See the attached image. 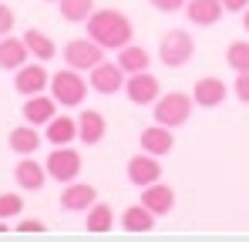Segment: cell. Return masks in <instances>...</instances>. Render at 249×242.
I'll list each match as a JSON object with an SVG mask.
<instances>
[{
    "label": "cell",
    "mask_w": 249,
    "mask_h": 242,
    "mask_svg": "<svg viewBox=\"0 0 249 242\" xmlns=\"http://www.w3.org/2000/svg\"><path fill=\"white\" fill-rule=\"evenodd\" d=\"M84 27H88V37L98 40L105 51H122L124 44H131V34H135L131 20L124 17L122 10H115V7L94 10V14L84 20Z\"/></svg>",
    "instance_id": "6da1fadb"
},
{
    "label": "cell",
    "mask_w": 249,
    "mask_h": 242,
    "mask_svg": "<svg viewBox=\"0 0 249 242\" xmlns=\"http://www.w3.org/2000/svg\"><path fill=\"white\" fill-rule=\"evenodd\" d=\"M155 111V121L165 124V128H182L185 121L192 118V108H196V98L192 94H182V91H168V94H159V101L152 104Z\"/></svg>",
    "instance_id": "7a4b0ae2"
},
{
    "label": "cell",
    "mask_w": 249,
    "mask_h": 242,
    "mask_svg": "<svg viewBox=\"0 0 249 242\" xmlns=\"http://www.w3.org/2000/svg\"><path fill=\"white\" fill-rule=\"evenodd\" d=\"M51 94H54L57 104H64V108H78V104L84 101V94H88V81L81 78V71L64 68V71H57V74L51 78Z\"/></svg>",
    "instance_id": "3957f363"
},
{
    "label": "cell",
    "mask_w": 249,
    "mask_h": 242,
    "mask_svg": "<svg viewBox=\"0 0 249 242\" xmlns=\"http://www.w3.org/2000/svg\"><path fill=\"white\" fill-rule=\"evenodd\" d=\"M44 168H47V175H51L54 182H61V185L78 182V175H81V155H78L74 148H68V145H54L51 155H47V161H44Z\"/></svg>",
    "instance_id": "277c9868"
},
{
    "label": "cell",
    "mask_w": 249,
    "mask_h": 242,
    "mask_svg": "<svg viewBox=\"0 0 249 242\" xmlns=\"http://www.w3.org/2000/svg\"><path fill=\"white\" fill-rule=\"evenodd\" d=\"M192 54H196V40L189 37V31H178V27L168 31L159 44V57L165 68H185L192 61Z\"/></svg>",
    "instance_id": "5b68a950"
},
{
    "label": "cell",
    "mask_w": 249,
    "mask_h": 242,
    "mask_svg": "<svg viewBox=\"0 0 249 242\" xmlns=\"http://www.w3.org/2000/svg\"><path fill=\"white\" fill-rule=\"evenodd\" d=\"M105 61V47L91 37H74L64 44V64L74 71H91L94 64Z\"/></svg>",
    "instance_id": "8992f818"
},
{
    "label": "cell",
    "mask_w": 249,
    "mask_h": 242,
    "mask_svg": "<svg viewBox=\"0 0 249 242\" xmlns=\"http://www.w3.org/2000/svg\"><path fill=\"white\" fill-rule=\"evenodd\" d=\"M124 94H128L131 104H155L159 94H162V84H159L155 74L138 71V74H128V81H124Z\"/></svg>",
    "instance_id": "52a82bcc"
},
{
    "label": "cell",
    "mask_w": 249,
    "mask_h": 242,
    "mask_svg": "<svg viewBox=\"0 0 249 242\" xmlns=\"http://www.w3.org/2000/svg\"><path fill=\"white\" fill-rule=\"evenodd\" d=\"M128 182L138 185V189H145L152 182H162V161H159V155H148V152L131 155L128 158Z\"/></svg>",
    "instance_id": "ba28073f"
},
{
    "label": "cell",
    "mask_w": 249,
    "mask_h": 242,
    "mask_svg": "<svg viewBox=\"0 0 249 242\" xmlns=\"http://www.w3.org/2000/svg\"><path fill=\"white\" fill-rule=\"evenodd\" d=\"M124 81L128 78H124V68L118 64V61H115V64L101 61V64L91 68V81H88V84H91L98 94H118V91L124 87Z\"/></svg>",
    "instance_id": "9c48e42d"
},
{
    "label": "cell",
    "mask_w": 249,
    "mask_h": 242,
    "mask_svg": "<svg viewBox=\"0 0 249 242\" xmlns=\"http://www.w3.org/2000/svg\"><path fill=\"white\" fill-rule=\"evenodd\" d=\"M14 87L20 94H44V87H51V74L44 68V61H34V64H24L17 68V78H14Z\"/></svg>",
    "instance_id": "30bf717a"
},
{
    "label": "cell",
    "mask_w": 249,
    "mask_h": 242,
    "mask_svg": "<svg viewBox=\"0 0 249 242\" xmlns=\"http://www.w3.org/2000/svg\"><path fill=\"white\" fill-rule=\"evenodd\" d=\"M14 178H17V185H20L24 192H41L44 182H47L51 175H47V168H44L41 161H34L31 155H20L17 168H14Z\"/></svg>",
    "instance_id": "8fae6325"
},
{
    "label": "cell",
    "mask_w": 249,
    "mask_h": 242,
    "mask_svg": "<svg viewBox=\"0 0 249 242\" xmlns=\"http://www.w3.org/2000/svg\"><path fill=\"white\" fill-rule=\"evenodd\" d=\"M94 202H98V189L88 185V182H68L64 192H61V205L68 212H88Z\"/></svg>",
    "instance_id": "7c38bea8"
},
{
    "label": "cell",
    "mask_w": 249,
    "mask_h": 242,
    "mask_svg": "<svg viewBox=\"0 0 249 242\" xmlns=\"http://www.w3.org/2000/svg\"><path fill=\"white\" fill-rule=\"evenodd\" d=\"M142 152H148V155H159V158H165L168 152L175 148V135H172V128H165V124H152V128H145L142 131Z\"/></svg>",
    "instance_id": "4fadbf2b"
},
{
    "label": "cell",
    "mask_w": 249,
    "mask_h": 242,
    "mask_svg": "<svg viewBox=\"0 0 249 242\" xmlns=\"http://www.w3.org/2000/svg\"><path fill=\"white\" fill-rule=\"evenodd\" d=\"M222 0H189L185 3V17H189V24H196V27H212V24H219L222 20Z\"/></svg>",
    "instance_id": "5bb4252c"
},
{
    "label": "cell",
    "mask_w": 249,
    "mask_h": 242,
    "mask_svg": "<svg viewBox=\"0 0 249 242\" xmlns=\"http://www.w3.org/2000/svg\"><path fill=\"white\" fill-rule=\"evenodd\" d=\"M142 205L152 208L155 215H168V212L175 208V192H172V185H165V182L145 185V189H142Z\"/></svg>",
    "instance_id": "9a60e30c"
},
{
    "label": "cell",
    "mask_w": 249,
    "mask_h": 242,
    "mask_svg": "<svg viewBox=\"0 0 249 242\" xmlns=\"http://www.w3.org/2000/svg\"><path fill=\"white\" fill-rule=\"evenodd\" d=\"M27 44H24V37H0V68L3 71H17V68H24L27 64Z\"/></svg>",
    "instance_id": "2e32d148"
},
{
    "label": "cell",
    "mask_w": 249,
    "mask_h": 242,
    "mask_svg": "<svg viewBox=\"0 0 249 242\" xmlns=\"http://www.w3.org/2000/svg\"><path fill=\"white\" fill-rule=\"evenodd\" d=\"M192 98H196L199 108H219L226 101V84L219 78H199L192 87Z\"/></svg>",
    "instance_id": "e0dca14e"
},
{
    "label": "cell",
    "mask_w": 249,
    "mask_h": 242,
    "mask_svg": "<svg viewBox=\"0 0 249 242\" xmlns=\"http://www.w3.org/2000/svg\"><path fill=\"white\" fill-rule=\"evenodd\" d=\"M54 111H57V101L47 98V94H31L24 101V121L27 124H47L54 118Z\"/></svg>",
    "instance_id": "ac0fdd59"
},
{
    "label": "cell",
    "mask_w": 249,
    "mask_h": 242,
    "mask_svg": "<svg viewBox=\"0 0 249 242\" xmlns=\"http://www.w3.org/2000/svg\"><path fill=\"white\" fill-rule=\"evenodd\" d=\"M155 219H159V215L138 202V205H128L122 212V229L124 232H152V229H155Z\"/></svg>",
    "instance_id": "d6986e66"
},
{
    "label": "cell",
    "mask_w": 249,
    "mask_h": 242,
    "mask_svg": "<svg viewBox=\"0 0 249 242\" xmlns=\"http://www.w3.org/2000/svg\"><path fill=\"white\" fill-rule=\"evenodd\" d=\"M44 138H47L51 145H71V141L78 138V118L54 115V118L47 121V131H44Z\"/></svg>",
    "instance_id": "ffe728a7"
},
{
    "label": "cell",
    "mask_w": 249,
    "mask_h": 242,
    "mask_svg": "<svg viewBox=\"0 0 249 242\" xmlns=\"http://www.w3.org/2000/svg\"><path fill=\"white\" fill-rule=\"evenodd\" d=\"M105 131H108V121H105L101 111H81V118H78V138H81L84 145H98L105 138Z\"/></svg>",
    "instance_id": "44dd1931"
},
{
    "label": "cell",
    "mask_w": 249,
    "mask_h": 242,
    "mask_svg": "<svg viewBox=\"0 0 249 242\" xmlns=\"http://www.w3.org/2000/svg\"><path fill=\"white\" fill-rule=\"evenodd\" d=\"M7 145H10V152H17V155H34V152L41 148L37 124H20V128H14L10 138H7Z\"/></svg>",
    "instance_id": "7402d4cb"
},
{
    "label": "cell",
    "mask_w": 249,
    "mask_h": 242,
    "mask_svg": "<svg viewBox=\"0 0 249 242\" xmlns=\"http://www.w3.org/2000/svg\"><path fill=\"white\" fill-rule=\"evenodd\" d=\"M118 64L124 68V74H138V71H148L152 57H148L145 47H138V44H124L122 51H118Z\"/></svg>",
    "instance_id": "603a6c76"
},
{
    "label": "cell",
    "mask_w": 249,
    "mask_h": 242,
    "mask_svg": "<svg viewBox=\"0 0 249 242\" xmlns=\"http://www.w3.org/2000/svg\"><path fill=\"white\" fill-rule=\"evenodd\" d=\"M115 225V208L108 205V202H94L91 208H88V219H84V229L88 232H108Z\"/></svg>",
    "instance_id": "cb8c5ba5"
},
{
    "label": "cell",
    "mask_w": 249,
    "mask_h": 242,
    "mask_svg": "<svg viewBox=\"0 0 249 242\" xmlns=\"http://www.w3.org/2000/svg\"><path fill=\"white\" fill-rule=\"evenodd\" d=\"M24 44H27V51L34 54V61H51L54 54H57V47H54V40L47 37L44 31H37V27H31V31H24Z\"/></svg>",
    "instance_id": "d4e9b609"
},
{
    "label": "cell",
    "mask_w": 249,
    "mask_h": 242,
    "mask_svg": "<svg viewBox=\"0 0 249 242\" xmlns=\"http://www.w3.org/2000/svg\"><path fill=\"white\" fill-rule=\"evenodd\" d=\"M61 3V17L68 24H84L94 14V0H57Z\"/></svg>",
    "instance_id": "484cf974"
},
{
    "label": "cell",
    "mask_w": 249,
    "mask_h": 242,
    "mask_svg": "<svg viewBox=\"0 0 249 242\" xmlns=\"http://www.w3.org/2000/svg\"><path fill=\"white\" fill-rule=\"evenodd\" d=\"M226 64L236 71V74H246L249 71V40H232L226 47Z\"/></svg>",
    "instance_id": "4316f807"
},
{
    "label": "cell",
    "mask_w": 249,
    "mask_h": 242,
    "mask_svg": "<svg viewBox=\"0 0 249 242\" xmlns=\"http://www.w3.org/2000/svg\"><path fill=\"white\" fill-rule=\"evenodd\" d=\"M20 208H24V199L20 195H14V192H3L0 195V219H14V215H20Z\"/></svg>",
    "instance_id": "83f0119b"
},
{
    "label": "cell",
    "mask_w": 249,
    "mask_h": 242,
    "mask_svg": "<svg viewBox=\"0 0 249 242\" xmlns=\"http://www.w3.org/2000/svg\"><path fill=\"white\" fill-rule=\"evenodd\" d=\"M14 24H17V14H14L7 3H0V37H7V34L14 31Z\"/></svg>",
    "instance_id": "f1b7e54d"
},
{
    "label": "cell",
    "mask_w": 249,
    "mask_h": 242,
    "mask_svg": "<svg viewBox=\"0 0 249 242\" xmlns=\"http://www.w3.org/2000/svg\"><path fill=\"white\" fill-rule=\"evenodd\" d=\"M155 10H162V14H175V10H185V3L189 0H148Z\"/></svg>",
    "instance_id": "f546056e"
},
{
    "label": "cell",
    "mask_w": 249,
    "mask_h": 242,
    "mask_svg": "<svg viewBox=\"0 0 249 242\" xmlns=\"http://www.w3.org/2000/svg\"><path fill=\"white\" fill-rule=\"evenodd\" d=\"M232 91H236V98H239V101H246V104H249V71H246V74H236Z\"/></svg>",
    "instance_id": "4dcf8cb0"
},
{
    "label": "cell",
    "mask_w": 249,
    "mask_h": 242,
    "mask_svg": "<svg viewBox=\"0 0 249 242\" xmlns=\"http://www.w3.org/2000/svg\"><path fill=\"white\" fill-rule=\"evenodd\" d=\"M47 225H44L41 219H20L17 222V232H44Z\"/></svg>",
    "instance_id": "1f68e13d"
},
{
    "label": "cell",
    "mask_w": 249,
    "mask_h": 242,
    "mask_svg": "<svg viewBox=\"0 0 249 242\" xmlns=\"http://www.w3.org/2000/svg\"><path fill=\"white\" fill-rule=\"evenodd\" d=\"M222 7L232 10V14H243V10L249 7V0H222Z\"/></svg>",
    "instance_id": "d6a6232c"
},
{
    "label": "cell",
    "mask_w": 249,
    "mask_h": 242,
    "mask_svg": "<svg viewBox=\"0 0 249 242\" xmlns=\"http://www.w3.org/2000/svg\"><path fill=\"white\" fill-rule=\"evenodd\" d=\"M243 27H246V34H249V7L243 10Z\"/></svg>",
    "instance_id": "836d02e7"
},
{
    "label": "cell",
    "mask_w": 249,
    "mask_h": 242,
    "mask_svg": "<svg viewBox=\"0 0 249 242\" xmlns=\"http://www.w3.org/2000/svg\"><path fill=\"white\" fill-rule=\"evenodd\" d=\"M0 232H7V219H0Z\"/></svg>",
    "instance_id": "e575fe53"
}]
</instances>
